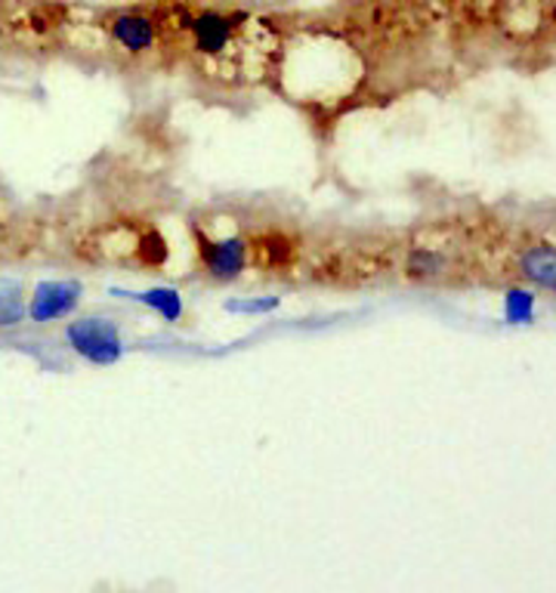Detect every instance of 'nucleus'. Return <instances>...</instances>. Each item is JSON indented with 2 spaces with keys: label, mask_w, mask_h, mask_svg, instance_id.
I'll use <instances>...</instances> for the list:
<instances>
[{
  "label": "nucleus",
  "mask_w": 556,
  "mask_h": 593,
  "mask_svg": "<svg viewBox=\"0 0 556 593\" xmlns=\"http://www.w3.org/2000/svg\"><path fill=\"white\" fill-rule=\"evenodd\" d=\"M65 343L77 358L96 368H112L124 358V337L115 319L108 315H77L65 325Z\"/></svg>",
  "instance_id": "obj_1"
},
{
  "label": "nucleus",
  "mask_w": 556,
  "mask_h": 593,
  "mask_svg": "<svg viewBox=\"0 0 556 593\" xmlns=\"http://www.w3.org/2000/svg\"><path fill=\"white\" fill-rule=\"evenodd\" d=\"M198 248V263L208 272L213 282H235L241 272L248 269L251 260V245L241 236L211 238L204 229H192Z\"/></svg>",
  "instance_id": "obj_2"
},
{
  "label": "nucleus",
  "mask_w": 556,
  "mask_h": 593,
  "mask_svg": "<svg viewBox=\"0 0 556 593\" xmlns=\"http://www.w3.org/2000/svg\"><path fill=\"white\" fill-rule=\"evenodd\" d=\"M84 300V284L77 279H46L34 284L25 300V319L34 325H53L62 319H72Z\"/></svg>",
  "instance_id": "obj_3"
},
{
  "label": "nucleus",
  "mask_w": 556,
  "mask_h": 593,
  "mask_svg": "<svg viewBox=\"0 0 556 593\" xmlns=\"http://www.w3.org/2000/svg\"><path fill=\"white\" fill-rule=\"evenodd\" d=\"M516 275L544 294H556V245L554 241H532L516 257Z\"/></svg>",
  "instance_id": "obj_4"
},
{
  "label": "nucleus",
  "mask_w": 556,
  "mask_h": 593,
  "mask_svg": "<svg viewBox=\"0 0 556 593\" xmlns=\"http://www.w3.org/2000/svg\"><path fill=\"white\" fill-rule=\"evenodd\" d=\"M108 294L120 296V300H130V303H139L149 312H155L161 322L167 325H177L182 315H186V303H182L180 288L174 284H151L146 291H130V288H108Z\"/></svg>",
  "instance_id": "obj_5"
},
{
  "label": "nucleus",
  "mask_w": 556,
  "mask_h": 593,
  "mask_svg": "<svg viewBox=\"0 0 556 593\" xmlns=\"http://www.w3.org/2000/svg\"><path fill=\"white\" fill-rule=\"evenodd\" d=\"M235 15L217 13V10H201V13H192V22H189V31H192V44H196L198 53L204 56H220L232 34H235Z\"/></svg>",
  "instance_id": "obj_6"
},
{
  "label": "nucleus",
  "mask_w": 556,
  "mask_h": 593,
  "mask_svg": "<svg viewBox=\"0 0 556 593\" xmlns=\"http://www.w3.org/2000/svg\"><path fill=\"white\" fill-rule=\"evenodd\" d=\"M108 34H112V41H115L124 53L143 56V53H149L155 41H158V25H155V19L146 13H118L108 22Z\"/></svg>",
  "instance_id": "obj_7"
},
{
  "label": "nucleus",
  "mask_w": 556,
  "mask_h": 593,
  "mask_svg": "<svg viewBox=\"0 0 556 593\" xmlns=\"http://www.w3.org/2000/svg\"><path fill=\"white\" fill-rule=\"evenodd\" d=\"M402 269H406V279H411V282H437L449 272V257L439 248L418 245V248H408Z\"/></svg>",
  "instance_id": "obj_8"
},
{
  "label": "nucleus",
  "mask_w": 556,
  "mask_h": 593,
  "mask_svg": "<svg viewBox=\"0 0 556 593\" xmlns=\"http://www.w3.org/2000/svg\"><path fill=\"white\" fill-rule=\"evenodd\" d=\"M538 312V291L528 284H513L504 291V322L507 325H532Z\"/></svg>",
  "instance_id": "obj_9"
},
{
  "label": "nucleus",
  "mask_w": 556,
  "mask_h": 593,
  "mask_svg": "<svg viewBox=\"0 0 556 593\" xmlns=\"http://www.w3.org/2000/svg\"><path fill=\"white\" fill-rule=\"evenodd\" d=\"M25 291L15 279H0V331H10L25 322Z\"/></svg>",
  "instance_id": "obj_10"
},
{
  "label": "nucleus",
  "mask_w": 556,
  "mask_h": 593,
  "mask_svg": "<svg viewBox=\"0 0 556 593\" xmlns=\"http://www.w3.org/2000/svg\"><path fill=\"white\" fill-rule=\"evenodd\" d=\"M282 306V296H229L223 312L229 315H270Z\"/></svg>",
  "instance_id": "obj_11"
}]
</instances>
